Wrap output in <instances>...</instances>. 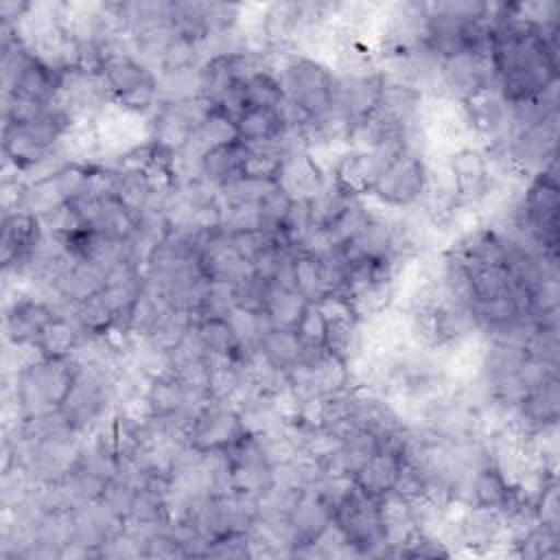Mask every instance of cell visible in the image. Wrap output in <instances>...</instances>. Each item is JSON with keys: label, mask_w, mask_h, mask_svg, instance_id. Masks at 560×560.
Here are the masks:
<instances>
[{"label": "cell", "mask_w": 560, "mask_h": 560, "mask_svg": "<svg viewBox=\"0 0 560 560\" xmlns=\"http://www.w3.org/2000/svg\"><path fill=\"white\" fill-rule=\"evenodd\" d=\"M490 61L508 103L540 96L558 83V26L540 28L512 11V2H490Z\"/></svg>", "instance_id": "cell-1"}, {"label": "cell", "mask_w": 560, "mask_h": 560, "mask_svg": "<svg viewBox=\"0 0 560 560\" xmlns=\"http://www.w3.org/2000/svg\"><path fill=\"white\" fill-rule=\"evenodd\" d=\"M81 363L77 357H39L15 374H9L13 385L7 387V405H11L15 422L59 411L70 396L79 376Z\"/></svg>", "instance_id": "cell-2"}, {"label": "cell", "mask_w": 560, "mask_h": 560, "mask_svg": "<svg viewBox=\"0 0 560 560\" xmlns=\"http://www.w3.org/2000/svg\"><path fill=\"white\" fill-rule=\"evenodd\" d=\"M284 103L300 109L306 118L326 112L332 105L337 72L322 59L304 52L278 55L273 68Z\"/></svg>", "instance_id": "cell-3"}, {"label": "cell", "mask_w": 560, "mask_h": 560, "mask_svg": "<svg viewBox=\"0 0 560 560\" xmlns=\"http://www.w3.org/2000/svg\"><path fill=\"white\" fill-rule=\"evenodd\" d=\"M332 521L359 558L383 556L387 542L378 499L365 494L357 483L335 505Z\"/></svg>", "instance_id": "cell-4"}, {"label": "cell", "mask_w": 560, "mask_h": 560, "mask_svg": "<svg viewBox=\"0 0 560 560\" xmlns=\"http://www.w3.org/2000/svg\"><path fill=\"white\" fill-rule=\"evenodd\" d=\"M429 184V160L420 151H405L385 166L370 197L385 208L411 210L422 206Z\"/></svg>", "instance_id": "cell-5"}, {"label": "cell", "mask_w": 560, "mask_h": 560, "mask_svg": "<svg viewBox=\"0 0 560 560\" xmlns=\"http://www.w3.org/2000/svg\"><path fill=\"white\" fill-rule=\"evenodd\" d=\"M462 103L470 142L486 153L503 149L510 140V103L497 85H483Z\"/></svg>", "instance_id": "cell-6"}, {"label": "cell", "mask_w": 560, "mask_h": 560, "mask_svg": "<svg viewBox=\"0 0 560 560\" xmlns=\"http://www.w3.org/2000/svg\"><path fill=\"white\" fill-rule=\"evenodd\" d=\"M446 168L464 210H479L497 184L490 158L475 144H462L444 155Z\"/></svg>", "instance_id": "cell-7"}, {"label": "cell", "mask_w": 560, "mask_h": 560, "mask_svg": "<svg viewBox=\"0 0 560 560\" xmlns=\"http://www.w3.org/2000/svg\"><path fill=\"white\" fill-rule=\"evenodd\" d=\"M57 315V308L44 295L15 289V298L4 304V343H37L42 330Z\"/></svg>", "instance_id": "cell-8"}, {"label": "cell", "mask_w": 560, "mask_h": 560, "mask_svg": "<svg viewBox=\"0 0 560 560\" xmlns=\"http://www.w3.org/2000/svg\"><path fill=\"white\" fill-rule=\"evenodd\" d=\"M245 433L247 431L243 427L238 411L228 402L210 398L195 413L188 429V442L199 451L228 448Z\"/></svg>", "instance_id": "cell-9"}, {"label": "cell", "mask_w": 560, "mask_h": 560, "mask_svg": "<svg viewBox=\"0 0 560 560\" xmlns=\"http://www.w3.org/2000/svg\"><path fill=\"white\" fill-rule=\"evenodd\" d=\"M44 238V225L37 214L28 210H15L2 214V238H0V262L2 273H20L35 254Z\"/></svg>", "instance_id": "cell-10"}, {"label": "cell", "mask_w": 560, "mask_h": 560, "mask_svg": "<svg viewBox=\"0 0 560 560\" xmlns=\"http://www.w3.org/2000/svg\"><path fill=\"white\" fill-rule=\"evenodd\" d=\"M444 96L464 101L483 85H497L490 52L459 50L440 63Z\"/></svg>", "instance_id": "cell-11"}, {"label": "cell", "mask_w": 560, "mask_h": 560, "mask_svg": "<svg viewBox=\"0 0 560 560\" xmlns=\"http://www.w3.org/2000/svg\"><path fill=\"white\" fill-rule=\"evenodd\" d=\"M385 162L370 149H359V147H348L339 151L330 166V182L341 188L343 192L365 199L370 197L376 179L385 171Z\"/></svg>", "instance_id": "cell-12"}, {"label": "cell", "mask_w": 560, "mask_h": 560, "mask_svg": "<svg viewBox=\"0 0 560 560\" xmlns=\"http://www.w3.org/2000/svg\"><path fill=\"white\" fill-rule=\"evenodd\" d=\"M383 83L385 79L378 70L359 74H337L332 103L341 107L354 122H359L376 109Z\"/></svg>", "instance_id": "cell-13"}, {"label": "cell", "mask_w": 560, "mask_h": 560, "mask_svg": "<svg viewBox=\"0 0 560 560\" xmlns=\"http://www.w3.org/2000/svg\"><path fill=\"white\" fill-rule=\"evenodd\" d=\"M330 177L326 166L319 162V158L308 151L300 149L284 158L278 186L291 197V199H313L328 186Z\"/></svg>", "instance_id": "cell-14"}, {"label": "cell", "mask_w": 560, "mask_h": 560, "mask_svg": "<svg viewBox=\"0 0 560 560\" xmlns=\"http://www.w3.org/2000/svg\"><path fill=\"white\" fill-rule=\"evenodd\" d=\"M332 510L335 508H332L330 499L324 494V490L319 488V483L317 481L308 483L289 516L293 538H295L293 549L298 545L313 542L332 523Z\"/></svg>", "instance_id": "cell-15"}, {"label": "cell", "mask_w": 560, "mask_h": 560, "mask_svg": "<svg viewBox=\"0 0 560 560\" xmlns=\"http://www.w3.org/2000/svg\"><path fill=\"white\" fill-rule=\"evenodd\" d=\"M341 247L350 258L394 260V217L370 210L361 228Z\"/></svg>", "instance_id": "cell-16"}, {"label": "cell", "mask_w": 560, "mask_h": 560, "mask_svg": "<svg viewBox=\"0 0 560 560\" xmlns=\"http://www.w3.org/2000/svg\"><path fill=\"white\" fill-rule=\"evenodd\" d=\"M101 77L109 90L112 101H118L140 88L155 83V72L129 50L109 52L103 63Z\"/></svg>", "instance_id": "cell-17"}, {"label": "cell", "mask_w": 560, "mask_h": 560, "mask_svg": "<svg viewBox=\"0 0 560 560\" xmlns=\"http://www.w3.org/2000/svg\"><path fill=\"white\" fill-rule=\"evenodd\" d=\"M354 120L341 109L337 107L335 103L308 118L304 125H302V136H304V144L308 151H319V149H348L350 147V140H352V131H354Z\"/></svg>", "instance_id": "cell-18"}, {"label": "cell", "mask_w": 560, "mask_h": 560, "mask_svg": "<svg viewBox=\"0 0 560 560\" xmlns=\"http://www.w3.org/2000/svg\"><path fill=\"white\" fill-rule=\"evenodd\" d=\"M424 94L411 85L405 83H392L385 81L381 90V98L374 112H378L383 118L400 125V127H418L422 107H424Z\"/></svg>", "instance_id": "cell-19"}, {"label": "cell", "mask_w": 560, "mask_h": 560, "mask_svg": "<svg viewBox=\"0 0 560 560\" xmlns=\"http://www.w3.org/2000/svg\"><path fill=\"white\" fill-rule=\"evenodd\" d=\"M59 85H61V72L48 68L33 55L31 61L18 74L11 90L4 92V96H22L50 107L59 94Z\"/></svg>", "instance_id": "cell-20"}, {"label": "cell", "mask_w": 560, "mask_h": 560, "mask_svg": "<svg viewBox=\"0 0 560 560\" xmlns=\"http://www.w3.org/2000/svg\"><path fill=\"white\" fill-rule=\"evenodd\" d=\"M398 470H400V455L396 451L381 448L361 466V470L352 479L365 494L381 499L394 490Z\"/></svg>", "instance_id": "cell-21"}, {"label": "cell", "mask_w": 560, "mask_h": 560, "mask_svg": "<svg viewBox=\"0 0 560 560\" xmlns=\"http://www.w3.org/2000/svg\"><path fill=\"white\" fill-rule=\"evenodd\" d=\"M245 149L247 147L238 140L234 144L214 147V149L206 151V155L201 160V182L221 190L228 184H232L234 179H238Z\"/></svg>", "instance_id": "cell-22"}, {"label": "cell", "mask_w": 560, "mask_h": 560, "mask_svg": "<svg viewBox=\"0 0 560 560\" xmlns=\"http://www.w3.org/2000/svg\"><path fill=\"white\" fill-rule=\"evenodd\" d=\"M514 486L505 479V475L499 470V466L490 459L481 464L472 479H470V505H481V508H494L503 510V505L512 499Z\"/></svg>", "instance_id": "cell-23"}, {"label": "cell", "mask_w": 560, "mask_h": 560, "mask_svg": "<svg viewBox=\"0 0 560 560\" xmlns=\"http://www.w3.org/2000/svg\"><path fill=\"white\" fill-rule=\"evenodd\" d=\"M234 122H236L238 140L243 144L273 142L287 129L282 112L267 109V107H247Z\"/></svg>", "instance_id": "cell-24"}, {"label": "cell", "mask_w": 560, "mask_h": 560, "mask_svg": "<svg viewBox=\"0 0 560 560\" xmlns=\"http://www.w3.org/2000/svg\"><path fill=\"white\" fill-rule=\"evenodd\" d=\"M357 201H359V197H352V195L343 192L341 188H337L332 182H328V186L319 195L308 199L313 238L324 236Z\"/></svg>", "instance_id": "cell-25"}, {"label": "cell", "mask_w": 560, "mask_h": 560, "mask_svg": "<svg viewBox=\"0 0 560 560\" xmlns=\"http://www.w3.org/2000/svg\"><path fill=\"white\" fill-rule=\"evenodd\" d=\"M88 335L79 328V324L72 317L57 315L39 335L37 348L44 357H74L81 341Z\"/></svg>", "instance_id": "cell-26"}, {"label": "cell", "mask_w": 560, "mask_h": 560, "mask_svg": "<svg viewBox=\"0 0 560 560\" xmlns=\"http://www.w3.org/2000/svg\"><path fill=\"white\" fill-rule=\"evenodd\" d=\"M262 357L282 372H291L302 361V341L291 328H271L258 343Z\"/></svg>", "instance_id": "cell-27"}, {"label": "cell", "mask_w": 560, "mask_h": 560, "mask_svg": "<svg viewBox=\"0 0 560 560\" xmlns=\"http://www.w3.org/2000/svg\"><path fill=\"white\" fill-rule=\"evenodd\" d=\"M306 304H308V300L302 298L295 289H284V287L271 282L262 311L269 315V319L273 322L276 328L295 330V326L300 324V319L304 315Z\"/></svg>", "instance_id": "cell-28"}, {"label": "cell", "mask_w": 560, "mask_h": 560, "mask_svg": "<svg viewBox=\"0 0 560 560\" xmlns=\"http://www.w3.org/2000/svg\"><path fill=\"white\" fill-rule=\"evenodd\" d=\"M245 158L241 166V177L260 179V182H278L287 153L276 142L265 144H245Z\"/></svg>", "instance_id": "cell-29"}, {"label": "cell", "mask_w": 560, "mask_h": 560, "mask_svg": "<svg viewBox=\"0 0 560 560\" xmlns=\"http://www.w3.org/2000/svg\"><path fill=\"white\" fill-rule=\"evenodd\" d=\"M208 357H223V359H236L241 357L238 339L228 322V317H203L192 322Z\"/></svg>", "instance_id": "cell-30"}, {"label": "cell", "mask_w": 560, "mask_h": 560, "mask_svg": "<svg viewBox=\"0 0 560 560\" xmlns=\"http://www.w3.org/2000/svg\"><path fill=\"white\" fill-rule=\"evenodd\" d=\"M466 271L470 276V287H472L475 300H492V298L510 295L516 289L505 262L477 265Z\"/></svg>", "instance_id": "cell-31"}, {"label": "cell", "mask_w": 560, "mask_h": 560, "mask_svg": "<svg viewBox=\"0 0 560 560\" xmlns=\"http://www.w3.org/2000/svg\"><path fill=\"white\" fill-rule=\"evenodd\" d=\"M234 142H238L236 122L230 116L221 114L219 109H212L190 138V144L195 149H199L203 155H206V151H210L214 147H225V144H234Z\"/></svg>", "instance_id": "cell-32"}, {"label": "cell", "mask_w": 560, "mask_h": 560, "mask_svg": "<svg viewBox=\"0 0 560 560\" xmlns=\"http://www.w3.org/2000/svg\"><path fill=\"white\" fill-rule=\"evenodd\" d=\"M243 94L247 107L280 109L284 105V94L273 70L256 72L247 81H243Z\"/></svg>", "instance_id": "cell-33"}, {"label": "cell", "mask_w": 560, "mask_h": 560, "mask_svg": "<svg viewBox=\"0 0 560 560\" xmlns=\"http://www.w3.org/2000/svg\"><path fill=\"white\" fill-rule=\"evenodd\" d=\"M293 284L295 291L306 298L308 302H317L324 298L322 278H319V265L313 249H298L293 260Z\"/></svg>", "instance_id": "cell-34"}, {"label": "cell", "mask_w": 560, "mask_h": 560, "mask_svg": "<svg viewBox=\"0 0 560 560\" xmlns=\"http://www.w3.org/2000/svg\"><path fill=\"white\" fill-rule=\"evenodd\" d=\"M293 199L278 186L273 188L260 203H258V214H260V230L276 236L282 230V223L291 210Z\"/></svg>", "instance_id": "cell-35"}, {"label": "cell", "mask_w": 560, "mask_h": 560, "mask_svg": "<svg viewBox=\"0 0 560 560\" xmlns=\"http://www.w3.org/2000/svg\"><path fill=\"white\" fill-rule=\"evenodd\" d=\"M326 328H328V322H326L322 308L315 302H308L300 324L295 326V332H298L302 346L304 348H324L326 346Z\"/></svg>", "instance_id": "cell-36"}, {"label": "cell", "mask_w": 560, "mask_h": 560, "mask_svg": "<svg viewBox=\"0 0 560 560\" xmlns=\"http://www.w3.org/2000/svg\"><path fill=\"white\" fill-rule=\"evenodd\" d=\"M534 514L536 523L560 532V490H558V479H551L536 497L534 501Z\"/></svg>", "instance_id": "cell-37"}, {"label": "cell", "mask_w": 560, "mask_h": 560, "mask_svg": "<svg viewBox=\"0 0 560 560\" xmlns=\"http://www.w3.org/2000/svg\"><path fill=\"white\" fill-rule=\"evenodd\" d=\"M223 230L245 232V230H260V214L258 203L241 201V203H223Z\"/></svg>", "instance_id": "cell-38"}, {"label": "cell", "mask_w": 560, "mask_h": 560, "mask_svg": "<svg viewBox=\"0 0 560 560\" xmlns=\"http://www.w3.org/2000/svg\"><path fill=\"white\" fill-rule=\"evenodd\" d=\"M206 556L210 558H252L249 532H228L208 542Z\"/></svg>", "instance_id": "cell-39"}, {"label": "cell", "mask_w": 560, "mask_h": 560, "mask_svg": "<svg viewBox=\"0 0 560 560\" xmlns=\"http://www.w3.org/2000/svg\"><path fill=\"white\" fill-rule=\"evenodd\" d=\"M228 241L252 265L269 245H273L276 236H271L262 230H245V232L228 234Z\"/></svg>", "instance_id": "cell-40"}, {"label": "cell", "mask_w": 560, "mask_h": 560, "mask_svg": "<svg viewBox=\"0 0 560 560\" xmlns=\"http://www.w3.org/2000/svg\"><path fill=\"white\" fill-rule=\"evenodd\" d=\"M558 365L560 363H549V361H542V359H536V357H525V361L521 363V368L516 370V378L521 383V387L525 392L542 385L545 381L558 376Z\"/></svg>", "instance_id": "cell-41"}, {"label": "cell", "mask_w": 560, "mask_h": 560, "mask_svg": "<svg viewBox=\"0 0 560 560\" xmlns=\"http://www.w3.org/2000/svg\"><path fill=\"white\" fill-rule=\"evenodd\" d=\"M33 2H26V0H4L0 2V18H2V24L7 26H18L24 15L28 13Z\"/></svg>", "instance_id": "cell-42"}]
</instances>
